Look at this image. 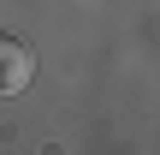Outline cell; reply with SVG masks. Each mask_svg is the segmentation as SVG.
Wrapping results in <instances>:
<instances>
[{
    "instance_id": "cell-1",
    "label": "cell",
    "mask_w": 160,
    "mask_h": 155,
    "mask_svg": "<svg viewBox=\"0 0 160 155\" xmlns=\"http://www.w3.org/2000/svg\"><path fill=\"white\" fill-rule=\"evenodd\" d=\"M30 78H36V54H30V42L0 36V96H18Z\"/></svg>"
}]
</instances>
